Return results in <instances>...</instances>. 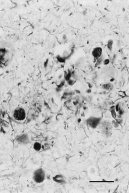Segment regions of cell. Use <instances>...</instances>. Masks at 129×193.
Returning a JSON list of instances; mask_svg holds the SVG:
<instances>
[{
	"label": "cell",
	"instance_id": "1",
	"mask_svg": "<svg viewBox=\"0 0 129 193\" xmlns=\"http://www.w3.org/2000/svg\"><path fill=\"white\" fill-rule=\"evenodd\" d=\"M27 113L26 110L23 107H17L13 112V117L17 121H23L26 119Z\"/></svg>",
	"mask_w": 129,
	"mask_h": 193
},
{
	"label": "cell",
	"instance_id": "2",
	"mask_svg": "<svg viewBox=\"0 0 129 193\" xmlns=\"http://www.w3.org/2000/svg\"><path fill=\"white\" fill-rule=\"evenodd\" d=\"M45 172L42 169H38L34 172L33 179L35 182L37 183L43 182L45 180Z\"/></svg>",
	"mask_w": 129,
	"mask_h": 193
},
{
	"label": "cell",
	"instance_id": "3",
	"mask_svg": "<svg viewBox=\"0 0 129 193\" xmlns=\"http://www.w3.org/2000/svg\"><path fill=\"white\" fill-rule=\"evenodd\" d=\"M10 60L9 51L5 48L0 49V66H6Z\"/></svg>",
	"mask_w": 129,
	"mask_h": 193
},
{
	"label": "cell",
	"instance_id": "4",
	"mask_svg": "<svg viewBox=\"0 0 129 193\" xmlns=\"http://www.w3.org/2000/svg\"><path fill=\"white\" fill-rule=\"evenodd\" d=\"M16 141L19 144L21 145H26L30 141L29 137L26 134H22L19 135L16 138Z\"/></svg>",
	"mask_w": 129,
	"mask_h": 193
},
{
	"label": "cell",
	"instance_id": "5",
	"mask_svg": "<svg viewBox=\"0 0 129 193\" xmlns=\"http://www.w3.org/2000/svg\"><path fill=\"white\" fill-rule=\"evenodd\" d=\"M102 53V49L101 48L97 47L93 49L92 54L95 58H98L101 56Z\"/></svg>",
	"mask_w": 129,
	"mask_h": 193
},
{
	"label": "cell",
	"instance_id": "6",
	"mask_svg": "<svg viewBox=\"0 0 129 193\" xmlns=\"http://www.w3.org/2000/svg\"><path fill=\"white\" fill-rule=\"evenodd\" d=\"M89 121H90L89 125H90L92 127H95L98 124L99 120H98L97 119L94 118V119H91L89 120Z\"/></svg>",
	"mask_w": 129,
	"mask_h": 193
},
{
	"label": "cell",
	"instance_id": "7",
	"mask_svg": "<svg viewBox=\"0 0 129 193\" xmlns=\"http://www.w3.org/2000/svg\"><path fill=\"white\" fill-rule=\"evenodd\" d=\"M54 180L58 183H62L64 181L63 177L61 175H57L54 178Z\"/></svg>",
	"mask_w": 129,
	"mask_h": 193
},
{
	"label": "cell",
	"instance_id": "8",
	"mask_svg": "<svg viewBox=\"0 0 129 193\" xmlns=\"http://www.w3.org/2000/svg\"><path fill=\"white\" fill-rule=\"evenodd\" d=\"M33 148L35 151H39L41 148V145L39 142H35L34 144Z\"/></svg>",
	"mask_w": 129,
	"mask_h": 193
},
{
	"label": "cell",
	"instance_id": "9",
	"mask_svg": "<svg viewBox=\"0 0 129 193\" xmlns=\"http://www.w3.org/2000/svg\"><path fill=\"white\" fill-rule=\"evenodd\" d=\"M113 41L112 40H109L108 43V47L110 50H112V47Z\"/></svg>",
	"mask_w": 129,
	"mask_h": 193
}]
</instances>
